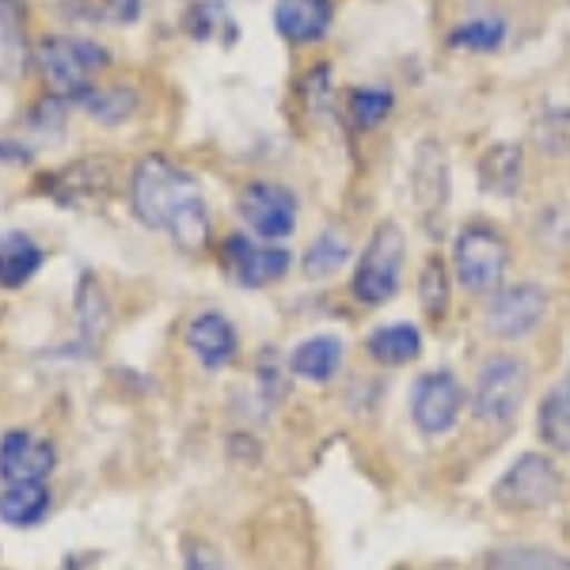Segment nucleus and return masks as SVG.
Returning a JSON list of instances; mask_svg holds the SVG:
<instances>
[{
    "label": "nucleus",
    "mask_w": 570,
    "mask_h": 570,
    "mask_svg": "<svg viewBox=\"0 0 570 570\" xmlns=\"http://www.w3.org/2000/svg\"><path fill=\"white\" fill-rule=\"evenodd\" d=\"M449 156L438 141H422L415 153V209L426 220L430 233L441 228V214H445L449 202Z\"/></svg>",
    "instance_id": "obj_12"
},
{
    "label": "nucleus",
    "mask_w": 570,
    "mask_h": 570,
    "mask_svg": "<svg viewBox=\"0 0 570 570\" xmlns=\"http://www.w3.org/2000/svg\"><path fill=\"white\" fill-rule=\"evenodd\" d=\"M39 195L53 198L66 209H85L99 206L115 195V160L110 156H85V160H72L61 171H50L39 183Z\"/></svg>",
    "instance_id": "obj_8"
},
{
    "label": "nucleus",
    "mask_w": 570,
    "mask_h": 570,
    "mask_svg": "<svg viewBox=\"0 0 570 570\" xmlns=\"http://www.w3.org/2000/svg\"><path fill=\"white\" fill-rule=\"evenodd\" d=\"M537 137H540V149L551 156L570 153V107L544 110L537 122Z\"/></svg>",
    "instance_id": "obj_33"
},
{
    "label": "nucleus",
    "mask_w": 570,
    "mask_h": 570,
    "mask_svg": "<svg viewBox=\"0 0 570 570\" xmlns=\"http://www.w3.org/2000/svg\"><path fill=\"white\" fill-rule=\"evenodd\" d=\"M559 491H563L559 464L548 453H521L494 483V502L510 513H532L556 502Z\"/></svg>",
    "instance_id": "obj_6"
},
{
    "label": "nucleus",
    "mask_w": 570,
    "mask_h": 570,
    "mask_svg": "<svg viewBox=\"0 0 570 570\" xmlns=\"http://www.w3.org/2000/svg\"><path fill=\"white\" fill-rule=\"evenodd\" d=\"M544 312H548L544 285H537V282L502 285L491 297V305H487V331H491L494 338L513 343V338L532 335V331L540 327V320H544Z\"/></svg>",
    "instance_id": "obj_10"
},
{
    "label": "nucleus",
    "mask_w": 570,
    "mask_h": 570,
    "mask_svg": "<svg viewBox=\"0 0 570 570\" xmlns=\"http://www.w3.org/2000/svg\"><path fill=\"white\" fill-rule=\"evenodd\" d=\"M453 271H456V282H461L472 297L499 293L505 271H510V244H505L499 228L487 225V220H468L453 240Z\"/></svg>",
    "instance_id": "obj_4"
},
{
    "label": "nucleus",
    "mask_w": 570,
    "mask_h": 570,
    "mask_svg": "<svg viewBox=\"0 0 570 570\" xmlns=\"http://www.w3.org/2000/svg\"><path fill=\"white\" fill-rule=\"evenodd\" d=\"M141 0H80V16L104 27H134L141 20Z\"/></svg>",
    "instance_id": "obj_32"
},
{
    "label": "nucleus",
    "mask_w": 570,
    "mask_h": 570,
    "mask_svg": "<svg viewBox=\"0 0 570 570\" xmlns=\"http://www.w3.org/2000/svg\"><path fill=\"white\" fill-rule=\"evenodd\" d=\"M567 384H570V370H567Z\"/></svg>",
    "instance_id": "obj_36"
},
{
    "label": "nucleus",
    "mask_w": 570,
    "mask_h": 570,
    "mask_svg": "<svg viewBox=\"0 0 570 570\" xmlns=\"http://www.w3.org/2000/svg\"><path fill=\"white\" fill-rule=\"evenodd\" d=\"M271 20L289 46H316L335 27V0H274Z\"/></svg>",
    "instance_id": "obj_13"
},
{
    "label": "nucleus",
    "mask_w": 570,
    "mask_h": 570,
    "mask_svg": "<svg viewBox=\"0 0 570 570\" xmlns=\"http://www.w3.org/2000/svg\"><path fill=\"white\" fill-rule=\"evenodd\" d=\"M529 395V365L518 354H491L475 376V419L487 426H510Z\"/></svg>",
    "instance_id": "obj_5"
},
{
    "label": "nucleus",
    "mask_w": 570,
    "mask_h": 570,
    "mask_svg": "<svg viewBox=\"0 0 570 570\" xmlns=\"http://www.w3.org/2000/svg\"><path fill=\"white\" fill-rule=\"evenodd\" d=\"M0 160H12V164H31L35 153L23 149L20 141H0Z\"/></svg>",
    "instance_id": "obj_35"
},
{
    "label": "nucleus",
    "mask_w": 570,
    "mask_h": 570,
    "mask_svg": "<svg viewBox=\"0 0 570 570\" xmlns=\"http://www.w3.org/2000/svg\"><path fill=\"white\" fill-rule=\"evenodd\" d=\"M110 324V305L104 297V285H99L96 274H80L77 285V338H80V351L91 354L107 335Z\"/></svg>",
    "instance_id": "obj_22"
},
{
    "label": "nucleus",
    "mask_w": 570,
    "mask_h": 570,
    "mask_svg": "<svg viewBox=\"0 0 570 570\" xmlns=\"http://www.w3.org/2000/svg\"><path fill=\"white\" fill-rule=\"evenodd\" d=\"M72 110H85L91 122L99 126H122L126 118L137 115L141 107V96L130 85H88L85 91L69 99Z\"/></svg>",
    "instance_id": "obj_18"
},
{
    "label": "nucleus",
    "mask_w": 570,
    "mask_h": 570,
    "mask_svg": "<svg viewBox=\"0 0 570 570\" xmlns=\"http://www.w3.org/2000/svg\"><path fill=\"white\" fill-rule=\"evenodd\" d=\"M475 183L487 195L513 198L525 183V149L513 141H494L475 164Z\"/></svg>",
    "instance_id": "obj_17"
},
{
    "label": "nucleus",
    "mask_w": 570,
    "mask_h": 570,
    "mask_svg": "<svg viewBox=\"0 0 570 570\" xmlns=\"http://www.w3.org/2000/svg\"><path fill=\"white\" fill-rule=\"evenodd\" d=\"M343 338L338 335H312L297 351L289 354V373L301 376V381H316L327 384L335 381L338 370H343Z\"/></svg>",
    "instance_id": "obj_20"
},
{
    "label": "nucleus",
    "mask_w": 570,
    "mask_h": 570,
    "mask_svg": "<svg viewBox=\"0 0 570 570\" xmlns=\"http://www.w3.org/2000/svg\"><path fill=\"white\" fill-rule=\"evenodd\" d=\"M351 259V244H346V236L338 233V228H327V233H320L316 240L308 244L305 259H301V274L312 282L320 278H331V274H338Z\"/></svg>",
    "instance_id": "obj_28"
},
{
    "label": "nucleus",
    "mask_w": 570,
    "mask_h": 570,
    "mask_svg": "<svg viewBox=\"0 0 570 570\" xmlns=\"http://www.w3.org/2000/svg\"><path fill=\"white\" fill-rule=\"evenodd\" d=\"M35 66H39L50 96L72 99L91 85L99 69L110 66V53L104 42L85 39V35H42L35 46Z\"/></svg>",
    "instance_id": "obj_2"
},
{
    "label": "nucleus",
    "mask_w": 570,
    "mask_h": 570,
    "mask_svg": "<svg viewBox=\"0 0 570 570\" xmlns=\"http://www.w3.org/2000/svg\"><path fill=\"white\" fill-rule=\"evenodd\" d=\"M183 27L195 42H217V46H233L240 39V23L233 20L225 0H195L183 16Z\"/></svg>",
    "instance_id": "obj_23"
},
{
    "label": "nucleus",
    "mask_w": 570,
    "mask_h": 570,
    "mask_svg": "<svg viewBox=\"0 0 570 570\" xmlns=\"http://www.w3.org/2000/svg\"><path fill=\"white\" fill-rule=\"evenodd\" d=\"M50 487L46 480H27V483H4L0 491V521L12 529H31L50 513Z\"/></svg>",
    "instance_id": "obj_21"
},
{
    "label": "nucleus",
    "mask_w": 570,
    "mask_h": 570,
    "mask_svg": "<svg viewBox=\"0 0 570 570\" xmlns=\"http://www.w3.org/2000/svg\"><path fill=\"white\" fill-rule=\"evenodd\" d=\"M35 50L27 42V4L23 0H0V80L16 85L27 77Z\"/></svg>",
    "instance_id": "obj_16"
},
{
    "label": "nucleus",
    "mask_w": 570,
    "mask_h": 570,
    "mask_svg": "<svg viewBox=\"0 0 570 570\" xmlns=\"http://www.w3.org/2000/svg\"><path fill=\"white\" fill-rule=\"evenodd\" d=\"M236 209H240L244 225L255 233V240H263V244H285L301 217L297 195L274 179L247 183L240 190V198H236Z\"/></svg>",
    "instance_id": "obj_7"
},
{
    "label": "nucleus",
    "mask_w": 570,
    "mask_h": 570,
    "mask_svg": "<svg viewBox=\"0 0 570 570\" xmlns=\"http://www.w3.org/2000/svg\"><path fill=\"white\" fill-rule=\"evenodd\" d=\"M464 411V389L456 381V373L449 370H430L415 381V392H411V419L422 434L441 438L456 426Z\"/></svg>",
    "instance_id": "obj_11"
},
{
    "label": "nucleus",
    "mask_w": 570,
    "mask_h": 570,
    "mask_svg": "<svg viewBox=\"0 0 570 570\" xmlns=\"http://www.w3.org/2000/svg\"><path fill=\"white\" fill-rule=\"evenodd\" d=\"M58 464L50 441L35 438L31 430H8L0 438V480L4 483H27V480H46Z\"/></svg>",
    "instance_id": "obj_14"
},
{
    "label": "nucleus",
    "mask_w": 570,
    "mask_h": 570,
    "mask_svg": "<svg viewBox=\"0 0 570 570\" xmlns=\"http://www.w3.org/2000/svg\"><path fill=\"white\" fill-rule=\"evenodd\" d=\"M187 570H225L220 556L209 544H190L187 548Z\"/></svg>",
    "instance_id": "obj_34"
},
{
    "label": "nucleus",
    "mask_w": 570,
    "mask_h": 570,
    "mask_svg": "<svg viewBox=\"0 0 570 570\" xmlns=\"http://www.w3.org/2000/svg\"><path fill=\"white\" fill-rule=\"evenodd\" d=\"M301 104L312 118H324L331 115V91H335V69H331V61H316L305 77H301Z\"/></svg>",
    "instance_id": "obj_31"
},
{
    "label": "nucleus",
    "mask_w": 570,
    "mask_h": 570,
    "mask_svg": "<svg viewBox=\"0 0 570 570\" xmlns=\"http://www.w3.org/2000/svg\"><path fill=\"white\" fill-rule=\"evenodd\" d=\"M134 217L153 233H168L183 252H202L209 244V202L202 183L168 156L149 153L130 171Z\"/></svg>",
    "instance_id": "obj_1"
},
{
    "label": "nucleus",
    "mask_w": 570,
    "mask_h": 570,
    "mask_svg": "<svg viewBox=\"0 0 570 570\" xmlns=\"http://www.w3.org/2000/svg\"><path fill=\"white\" fill-rule=\"evenodd\" d=\"M505 35H510V23H505L502 16H468V20H461L445 35V42L456 46V50L494 53V50H502Z\"/></svg>",
    "instance_id": "obj_26"
},
{
    "label": "nucleus",
    "mask_w": 570,
    "mask_h": 570,
    "mask_svg": "<svg viewBox=\"0 0 570 570\" xmlns=\"http://www.w3.org/2000/svg\"><path fill=\"white\" fill-rule=\"evenodd\" d=\"M46 252L35 244L31 233L8 228L0 233V289H23L42 271Z\"/></svg>",
    "instance_id": "obj_19"
},
{
    "label": "nucleus",
    "mask_w": 570,
    "mask_h": 570,
    "mask_svg": "<svg viewBox=\"0 0 570 570\" xmlns=\"http://www.w3.org/2000/svg\"><path fill=\"white\" fill-rule=\"evenodd\" d=\"M403 266H407V236L395 220H381L373 228V236L365 240L362 255H357L351 289L362 305H389L400 293L403 282Z\"/></svg>",
    "instance_id": "obj_3"
},
{
    "label": "nucleus",
    "mask_w": 570,
    "mask_h": 570,
    "mask_svg": "<svg viewBox=\"0 0 570 570\" xmlns=\"http://www.w3.org/2000/svg\"><path fill=\"white\" fill-rule=\"evenodd\" d=\"M540 441L556 453H570V384H556L544 403H540V419H537Z\"/></svg>",
    "instance_id": "obj_27"
},
{
    "label": "nucleus",
    "mask_w": 570,
    "mask_h": 570,
    "mask_svg": "<svg viewBox=\"0 0 570 570\" xmlns=\"http://www.w3.org/2000/svg\"><path fill=\"white\" fill-rule=\"evenodd\" d=\"M187 346L206 370H225L236 357L240 338H236V327L228 316H220V312H198L187 324Z\"/></svg>",
    "instance_id": "obj_15"
},
{
    "label": "nucleus",
    "mask_w": 570,
    "mask_h": 570,
    "mask_svg": "<svg viewBox=\"0 0 570 570\" xmlns=\"http://www.w3.org/2000/svg\"><path fill=\"white\" fill-rule=\"evenodd\" d=\"M395 110V91L384 85H357L346 91L343 115L357 134H370L376 126H384Z\"/></svg>",
    "instance_id": "obj_24"
},
{
    "label": "nucleus",
    "mask_w": 570,
    "mask_h": 570,
    "mask_svg": "<svg viewBox=\"0 0 570 570\" xmlns=\"http://www.w3.org/2000/svg\"><path fill=\"white\" fill-rule=\"evenodd\" d=\"M370 357L381 365H407L415 362L422 354V331L415 324H407V320H400V324H384L376 327L370 335Z\"/></svg>",
    "instance_id": "obj_25"
},
{
    "label": "nucleus",
    "mask_w": 570,
    "mask_h": 570,
    "mask_svg": "<svg viewBox=\"0 0 570 570\" xmlns=\"http://www.w3.org/2000/svg\"><path fill=\"white\" fill-rule=\"evenodd\" d=\"M453 301V282H449V263L441 255H430L419 274V305L430 320H441Z\"/></svg>",
    "instance_id": "obj_30"
},
{
    "label": "nucleus",
    "mask_w": 570,
    "mask_h": 570,
    "mask_svg": "<svg viewBox=\"0 0 570 570\" xmlns=\"http://www.w3.org/2000/svg\"><path fill=\"white\" fill-rule=\"evenodd\" d=\"M220 259H225L228 274L247 289H266V285L282 282L293 266V255L282 244H263L247 233H228L220 244Z\"/></svg>",
    "instance_id": "obj_9"
},
{
    "label": "nucleus",
    "mask_w": 570,
    "mask_h": 570,
    "mask_svg": "<svg viewBox=\"0 0 570 570\" xmlns=\"http://www.w3.org/2000/svg\"><path fill=\"white\" fill-rule=\"evenodd\" d=\"M483 570H570V559L559 556V551H551V548L510 544V548L487 551Z\"/></svg>",
    "instance_id": "obj_29"
}]
</instances>
